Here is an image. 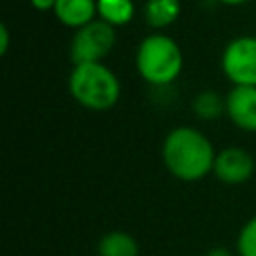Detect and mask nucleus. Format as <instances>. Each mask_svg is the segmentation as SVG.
I'll return each instance as SVG.
<instances>
[{"label":"nucleus","instance_id":"1","mask_svg":"<svg viewBox=\"0 0 256 256\" xmlns=\"http://www.w3.org/2000/svg\"><path fill=\"white\" fill-rule=\"evenodd\" d=\"M162 162L166 170L182 182H198L206 178L216 160L212 140L192 126H176L162 140Z\"/></svg>","mask_w":256,"mask_h":256},{"label":"nucleus","instance_id":"2","mask_svg":"<svg viewBox=\"0 0 256 256\" xmlns=\"http://www.w3.org/2000/svg\"><path fill=\"white\" fill-rule=\"evenodd\" d=\"M70 96L86 110L104 112L120 100V80L102 62L74 64L68 76Z\"/></svg>","mask_w":256,"mask_h":256},{"label":"nucleus","instance_id":"3","mask_svg":"<svg viewBox=\"0 0 256 256\" xmlns=\"http://www.w3.org/2000/svg\"><path fill=\"white\" fill-rule=\"evenodd\" d=\"M136 72L150 86L172 84L184 66V56L178 42L166 34H150L136 48Z\"/></svg>","mask_w":256,"mask_h":256},{"label":"nucleus","instance_id":"4","mask_svg":"<svg viewBox=\"0 0 256 256\" xmlns=\"http://www.w3.org/2000/svg\"><path fill=\"white\" fill-rule=\"evenodd\" d=\"M116 44V30L108 22L96 18L78 28L70 42V58L74 64L102 62Z\"/></svg>","mask_w":256,"mask_h":256},{"label":"nucleus","instance_id":"5","mask_svg":"<svg viewBox=\"0 0 256 256\" xmlns=\"http://www.w3.org/2000/svg\"><path fill=\"white\" fill-rule=\"evenodd\" d=\"M222 72L232 86H256V36H238L222 52Z\"/></svg>","mask_w":256,"mask_h":256},{"label":"nucleus","instance_id":"6","mask_svg":"<svg viewBox=\"0 0 256 256\" xmlns=\"http://www.w3.org/2000/svg\"><path fill=\"white\" fill-rule=\"evenodd\" d=\"M254 170H256V160L248 150L240 146H226L220 152H216L212 174L224 184L238 186L248 182L254 176Z\"/></svg>","mask_w":256,"mask_h":256},{"label":"nucleus","instance_id":"7","mask_svg":"<svg viewBox=\"0 0 256 256\" xmlns=\"http://www.w3.org/2000/svg\"><path fill=\"white\" fill-rule=\"evenodd\" d=\"M226 116L242 132H256V86H232L226 94Z\"/></svg>","mask_w":256,"mask_h":256},{"label":"nucleus","instance_id":"8","mask_svg":"<svg viewBox=\"0 0 256 256\" xmlns=\"http://www.w3.org/2000/svg\"><path fill=\"white\" fill-rule=\"evenodd\" d=\"M52 12L60 24L78 30L88 22L96 20L98 4L96 0H56V6Z\"/></svg>","mask_w":256,"mask_h":256},{"label":"nucleus","instance_id":"9","mask_svg":"<svg viewBox=\"0 0 256 256\" xmlns=\"http://www.w3.org/2000/svg\"><path fill=\"white\" fill-rule=\"evenodd\" d=\"M96 254L98 256H138L140 246L132 234L122 230H112L100 236L96 244Z\"/></svg>","mask_w":256,"mask_h":256},{"label":"nucleus","instance_id":"10","mask_svg":"<svg viewBox=\"0 0 256 256\" xmlns=\"http://www.w3.org/2000/svg\"><path fill=\"white\" fill-rule=\"evenodd\" d=\"M180 14V0H148L144 6V18L152 28L170 26Z\"/></svg>","mask_w":256,"mask_h":256},{"label":"nucleus","instance_id":"11","mask_svg":"<svg viewBox=\"0 0 256 256\" xmlns=\"http://www.w3.org/2000/svg\"><path fill=\"white\" fill-rule=\"evenodd\" d=\"M98 18L108 22L110 26H124L134 18V2L132 0H96Z\"/></svg>","mask_w":256,"mask_h":256},{"label":"nucleus","instance_id":"12","mask_svg":"<svg viewBox=\"0 0 256 256\" xmlns=\"http://www.w3.org/2000/svg\"><path fill=\"white\" fill-rule=\"evenodd\" d=\"M192 110L200 120H216L226 114V96L216 90H202L196 94Z\"/></svg>","mask_w":256,"mask_h":256},{"label":"nucleus","instance_id":"13","mask_svg":"<svg viewBox=\"0 0 256 256\" xmlns=\"http://www.w3.org/2000/svg\"><path fill=\"white\" fill-rule=\"evenodd\" d=\"M236 254L238 256H256V216L244 222L236 238Z\"/></svg>","mask_w":256,"mask_h":256},{"label":"nucleus","instance_id":"14","mask_svg":"<svg viewBox=\"0 0 256 256\" xmlns=\"http://www.w3.org/2000/svg\"><path fill=\"white\" fill-rule=\"evenodd\" d=\"M8 44H10V32L6 24H0V54L8 52Z\"/></svg>","mask_w":256,"mask_h":256},{"label":"nucleus","instance_id":"15","mask_svg":"<svg viewBox=\"0 0 256 256\" xmlns=\"http://www.w3.org/2000/svg\"><path fill=\"white\" fill-rule=\"evenodd\" d=\"M30 2H32V6H34L36 10H40V12L54 10V6H56V0H30Z\"/></svg>","mask_w":256,"mask_h":256},{"label":"nucleus","instance_id":"16","mask_svg":"<svg viewBox=\"0 0 256 256\" xmlns=\"http://www.w3.org/2000/svg\"><path fill=\"white\" fill-rule=\"evenodd\" d=\"M204 256H234L228 248H222V246H218V248H212V250H208Z\"/></svg>","mask_w":256,"mask_h":256},{"label":"nucleus","instance_id":"17","mask_svg":"<svg viewBox=\"0 0 256 256\" xmlns=\"http://www.w3.org/2000/svg\"><path fill=\"white\" fill-rule=\"evenodd\" d=\"M218 2L228 4V6H238V4H244V2H248V0H218Z\"/></svg>","mask_w":256,"mask_h":256}]
</instances>
